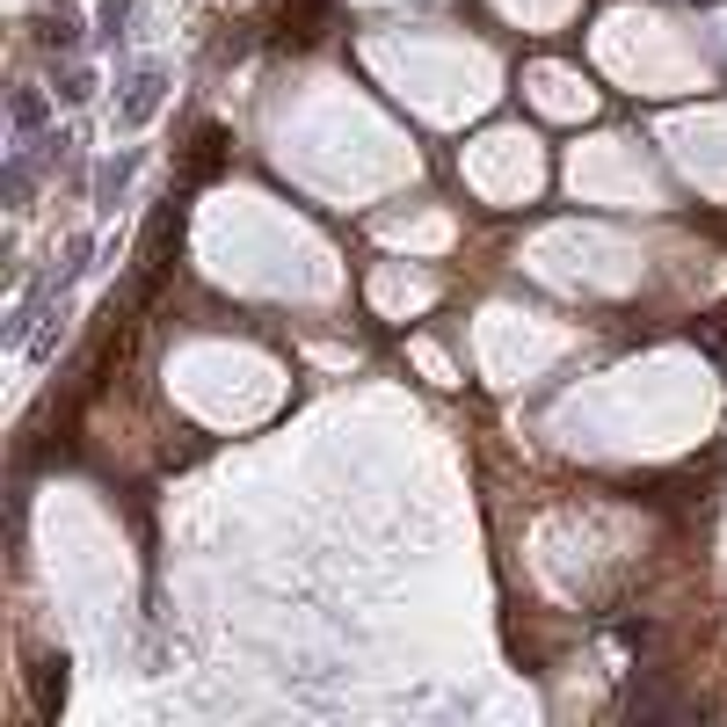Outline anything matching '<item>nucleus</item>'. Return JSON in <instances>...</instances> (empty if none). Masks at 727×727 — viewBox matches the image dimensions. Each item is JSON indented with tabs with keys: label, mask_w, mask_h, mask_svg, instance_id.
Returning <instances> with one entry per match:
<instances>
[{
	"label": "nucleus",
	"mask_w": 727,
	"mask_h": 727,
	"mask_svg": "<svg viewBox=\"0 0 727 727\" xmlns=\"http://www.w3.org/2000/svg\"><path fill=\"white\" fill-rule=\"evenodd\" d=\"M161 88H168V73H161V66H139V73H131V88H124V110H117V117L124 124H145L153 110H161Z\"/></svg>",
	"instance_id": "f257e3e1"
},
{
	"label": "nucleus",
	"mask_w": 727,
	"mask_h": 727,
	"mask_svg": "<svg viewBox=\"0 0 727 727\" xmlns=\"http://www.w3.org/2000/svg\"><path fill=\"white\" fill-rule=\"evenodd\" d=\"M37 44H51V51H73V44H80V15H73L66 0L37 15Z\"/></svg>",
	"instance_id": "f03ea898"
},
{
	"label": "nucleus",
	"mask_w": 727,
	"mask_h": 727,
	"mask_svg": "<svg viewBox=\"0 0 727 727\" xmlns=\"http://www.w3.org/2000/svg\"><path fill=\"white\" fill-rule=\"evenodd\" d=\"M218 161H226V131H218V124H204V131H196V145H190V182H212Z\"/></svg>",
	"instance_id": "7ed1b4c3"
},
{
	"label": "nucleus",
	"mask_w": 727,
	"mask_h": 727,
	"mask_svg": "<svg viewBox=\"0 0 727 727\" xmlns=\"http://www.w3.org/2000/svg\"><path fill=\"white\" fill-rule=\"evenodd\" d=\"M66 705V654L44 662V677H37V713H59Z\"/></svg>",
	"instance_id": "20e7f679"
},
{
	"label": "nucleus",
	"mask_w": 727,
	"mask_h": 727,
	"mask_svg": "<svg viewBox=\"0 0 727 727\" xmlns=\"http://www.w3.org/2000/svg\"><path fill=\"white\" fill-rule=\"evenodd\" d=\"M131 168H139V153H117V161H102V175H95V196H102V204H110V196L131 182Z\"/></svg>",
	"instance_id": "39448f33"
},
{
	"label": "nucleus",
	"mask_w": 727,
	"mask_h": 727,
	"mask_svg": "<svg viewBox=\"0 0 727 727\" xmlns=\"http://www.w3.org/2000/svg\"><path fill=\"white\" fill-rule=\"evenodd\" d=\"M29 182H37V168H29L23 153H15V161H8V204H15V212L29 204Z\"/></svg>",
	"instance_id": "423d86ee"
},
{
	"label": "nucleus",
	"mask_w": 727,
	"mask_h": 727,
	"mask_svg": "<svg viewBox=\"0 0 727 727\" xmlns=\"http://www.w3.org/2000/svg\"><path fill=\"white\" fill-rule=\"evenodd\" d=\"M44 124V95L37 88H15V131H37Z\"/></svg>",
	"instance_id": "0eeeda50"
},
{
	"label": "nucleus",
	"mask_w": 727,
	"mask_h": 727,
	"mask_svg": "<svg viewBox=\"0 0 727 727\" xmlns=\"http://www.w3.org/2000/svg\"><path fill=\"white\" fill-rule=\"evenodd\" d=\"M88 95H95V73H80V66H73L66 80H59V102H88Z\"/></svg>",
	"instance_id": "6e6552de"
}]
</instances>
